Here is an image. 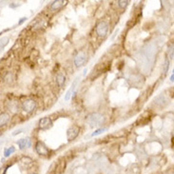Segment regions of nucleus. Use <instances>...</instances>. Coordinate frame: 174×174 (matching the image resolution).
<instances>
[{"label": "nucleus", "instance_id": "1", "mask_svg": "<svg viewBox=\"0 0 174 174\" xmlns=\"http://www.w3.org/2000/svg\"><path fill=\"white\" fill-rule=\"evenodd\" d=\"M104 121H105L104 116L97 112L90 114L88 116V118H87V122H88L91 127H98L100 125H102Z\"/></svg>", "mask_w": 174, "mask_h": 174}, {"label": "nucleus", "instance_id": "2", "mask_svg": "<svg viewBox=\"0 0 174 174\" xmlns=\"http://www.w3.org/2000/svg\"><path fill=\"white\" fill-rule=\"evenodd\" d=\"M108 31V25L105 22V21H101L96 26V33L100 37H105Z\"/></svg>", "mask_w": 174, "mask_h": 174}, {"label": "nucleus", "instance_id": "3", "mask_svg": "<svg viewBox=\"0 0 174 174\" xmlns=\"http://www.w3.org/2000/svg\"><path fill=\"white\" fill-rule=\"evenodd\" d=\"M36 107V102L32 99H27L22 103V108L23 111H26L27 113H30L33 111Z\"/></svg>", "mask_w": 174, "mask_h": 174}, {"label": "nucleus", "instance_id": "4", "mask_svg": "<svg viewBox=\"0 0 174 174\" xmlns=\"http://www.w3.org/2000/svg\"><path fill=\"white\" fill-rule=\"evenodd\" d=\"M35 150L41 156H48L49 154V150L46 147V145L44 143L40 142V141H38L37 143H36V145H35Z\"/></svg>", "mask_w": 174, "mask_h": 174}, {"label": "nucleus", "instance_id": "5", "mask_svg": "<svg viewBox=\"0 0 174 174\" xmlns=\"http://www.w3.org/2000/svg\"><path fill=\"white\" fill-rule=\"evenodd\" d=\"M79 81H80V76H77V77L74 79V81L72 82V85H71V87L70 88V90L67 91L66 95H65V100H66V101H69V100L70 99V97H71L72 94H75V92H76L75 90H76V87H77Z\"/></svg>", "mask_w": 174, "mask_h": 174}, {"label": "nucleus", "instance_id": "6", "mask_svg": "<svg viewBox=\"0 0 174 174\" xmlns=\"http://www.w3.org/2000/svg\"><path fill=\"white\" fill-rule=\"evenodd\" d=\"M38 127L40 129L42 130H46V129H49V128L53 127V121L49 117H44L39 120V124H38Z\"/></svg>", "mask_w": 174, "mask_h": 174}, {"label": "nucleus", "instance_id": "7", "mask_svg": "<svg viewBox=\"0 0 174 174\" xmlns=\"http://www.w3.org/2000/svg\"><path fill=\"white\" fill-rule=\"evenodd\" d=\"M79 131H80V129H79V128L76 127V126H73V127L70 128L67 130V139H68L69 141L74 140L76 137L78 136Z\"/></svg>", "mask_w": 174, "mask_h": 174}, {"label": "nucleus", "instance_id": "8", "mask_svg": "<svg viewBox=\"0 0 174 174\" xmlns=\"http://www.w3.org/2000/svg\"><path fill=\"white\" fill-rule=\"evenodd\" d=\"M86 62H87V55L83 52L79 53L74 58V64L76 67H82Z\"/></svg>", "mask_w": 174, "mask_h": 174}, {"label": "nucleus", "instance_id": "9", "mask_svg": "<svg viewBox=\"0 0 174 174\" xmlns=\"http://www.w3.org/2000/svg\"><path fill=\"white\" fill-rule=\"evenodd\" d=\"M16 143H17V145H18V147H19L20 149H25V148H30L31 145H32L31 140L29 139V138L20 139V140H18Z\"/></svg>", "mask_w": 174, "mask_h": 174}, {"label": "nucleus", "instance_id": "10", "mask_svg": "<svg viewBox=\"0 0 174 174\" xmlns=\"http://www.w3.org/2000/svg\"><path fill=\"white\" fill-rule=\"evenodd\" d=\"M66 3H67V1H64V0H56V1H53L52 3V5H50V9L53 11L59 10L64 5H66Z\"/></svg>", "mask_w": 174, "mask_h": 174}, {"label": "nucleus", "instance_id": "11", "mask_svg": "<svg viewBox=\"0 0 174 174\" xmlns=\"http://www.w3.org/2000/svg\"><path fill=\"white\" fill-rule=\"evenodd\" d=\"M9 121H10V115L8 113L3 112L0 114V128L8 124Z\"/></svg>", "mask_w": 174, "mask_h": 174}, {"label": "nucleus", "instance_id": "12", "mask_svg": "<svg viewBox=\"0 0 174 174\" xmlns=\"http://www.w3.org/2000/svg\"><path fill=\"white\" fill-rule=\"evenodd\" d=\"M65 81H66V77L65 75H63L62 73H58L56 76V83L59 87H63L65 84Z\"/></svg>", "mask_w": 174, "mask_h": 174}, {"label": "nucleus", "instance_id": "13", "mask_svg": "<svg viewBox=\"0 0 174 174\" xmlns=\"http://www.w3.org/2000/svg\"><path fill=\"white\" fill-rule=\"evenodd\" d=\"M9 41H10V38L8 37V36H4V37L0 39V53H1L4 49V48L8 45Z\"/></svg>", "mask_w": 174, "mask_h": 174}, {"label": "nucleus", "instance_id": "14", "mask_svg": "<svg viewBox=\"0 0 174 174\" xmlns=\"http://www.w3.org/2000/svg\"><path fill=\"white\" fill-rule=\"evenodd\" d=\"M14 151H15V148H14L13 146L7 148L4 150V156H5V157H9L12 153H13Z\"/></svg>", "mask_w": 174, "mask_h": 174}, {"label": "nucleus", "instance_id": "15", "mask_svg": "<svg viewBox=\"0 0 174 174\" xmlns=\"http://www.w3.org/2000/svg\"><path fill=\"white\" fill-rule=\"evenodd\" d=\"M21 163L24 164V165H29V164H32V160L30 157H27V156H23L21 158Z\"/></svg>", "mask_w": 174, "mask_h": 174}, {"label": "nucleus", "instance_id": "16", "mask_svg": "<svg viewBox=\"0 0 174 174\" xmlns=\"http://www.w3.org/2000/svg\"><path fill=\"white\" fill-rule=\"evenodd\" d=\"M128 3H129V1H126V0H119L118 1V5H119V7L121 9H125L126 7L128 5Z\"/></svg>", "mask_w": 174, "mask_h": 174}, {"label": "nucleus", "instance_id": "17", "mask_svg": "<svg viewBox=\"0 0 174 174\" xmlns=\"http://www.w3.org/2000/svg\"><path fill=\"white\" fill-rule=\"evenodd\" d=\"M107 130V128H99V129H96L95 131H94L92 134H91V136H97V135H100V134H102L103 132H105Z\"/></svg>", "mask_w": 174, "mask_h": 174}, {"label": "nucleus", "instance_id": "18", "mask_svg": "<svg viewBox=\"0 0 174 174\" xmlns=\"http://www.w3.org/2000/svg\"><path fill=\"white\" fill-rule=\"evenodd\" d=\"M169 61L168 58H165V64H164V72L165 73H166L169 70Z\"/></svg>", "mask_w": 174, "mask_h": 174}, {"label": "nucleus", "instance_id": "19", "mask_svg": "<svg viewBox=\"0 0 174 174\" xmlns=\"http://www.w3.org/2000/svg\"><path fill=\"white\" fill-rule=\"evenodd\" d=\"M9 166H2L1 169H0V174H5L6 173V170L8 169Z\"/></svg>", "mask_w": 174, "mask_h": 174}, {"label": "nucleus", "instance_id": "20", "mask_svg": "<svg viewBox=\"0 0 174 174\" xmlns=\"http://www.w3.org/2000/svg\"><path fill=\"white\" fill-rule=\"evenodd\" d=\"M26 20H27V17H22V18H21V19L18 21V24H19V25H21L22 23H24Z\"/></svg>", "mask_w": 174, "mask_h": 174}, {"label": "nucleus", "instance_id": "21", "mask_svg": "<svg viewBox=\"0 0 174 174\" xmlns=\"http://www.w3.org/2000/svg\"><path fill=\"white\" fill-rule=\"evenodd\" d=\"M169 57L171 58H173V46H171V48H170V49H169Z\"/></svg>", "mask_w": 174, "mask_h": 174}, {"label": "nucleus", "instance_id": "22", "mask_svg": "<svg viewBox=\"0 0 174 174\" xmlns=\"http://www.w3.org/2000/svg\"><path fill=\"white\" fill-rule=\"evenodd\" d=\"M21 131H22V129H18V130H16V131H14V132L12 133V135L15 136V135H17L18 133H21Z\"/></svg>", "mask_w": 174, "mask_h": 174}, {"label": "nucleus", "instance_id": "23", "mask_svg": "<svg viewBox=\"0 0 174 174\" xmlns=\"http://www.w3.org/2000/svg\"><path fill=\"white\" fill-rule=\"evenodd\" d=\"M170 81H171V82H173V81H174V74H173V73H172V74H171V76H170Z\"/></svg>", "mask_w": 174, "mask_h": 174}, {"label": "nucleus", "instance_id": "24", "mask_svg": "<svg viewBox=\"0 0 174 174\" xmlns=\"http://www.w3.org/2000/svg\"><path fill=\"white\" fill-rule=\"evenodd\" d=\"M87 70H88V69H85V70H84V75L87 74Z\"/></svg>", "mask_w": 174, "mask_h": 174}, {"label": "nucleus", "instance_id": "25", "mask_svg": "<svg viewBox=\"0 0 174 174\" xmlns=\"http://www.w3.org/2000/svg\"><path fill=\"white\" fill-rule=\"evenodd\" d=\"M31 174H36V173H31Z\"/></svg>", "mask_w": 174, "mask_h": 174}]
</instances>
